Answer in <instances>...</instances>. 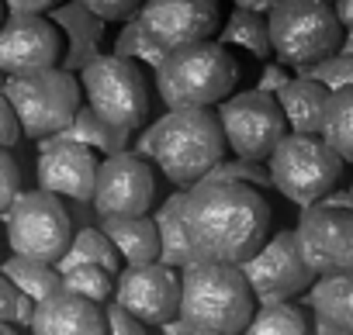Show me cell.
<instances>
[{"label":"cell","mask_w":353,"mask_h":335,"mask_svg":"<svg viewBox=\"0 0 353 335\" xmlns=\"http://www.w3.org/2000/svg\"><path fill=\"white\" fill-rule=\"evenodd\" d=\"M184 235L201 263H243L270 235V204L260 187L239 180H198L188 187Z\"/></svg>","instance_id":"obj_1"},{"label":"cell","mask_w":353,"mask_h":335,"mask_svg":"<svg viewBox=\"0 0 353 335\" xmlns=\"http://www.w3.org/2000/svg\"><path fill=\"white\" fill-rule=\"evenodd\" d=\"M156 166L173 187H191L208 177L212 166L229 152L215 107H166L132 149Z\"/></svg>","instance_id":"obj_2"},{"label":"cell","mask_w":353,"mask_h":335,"mask_svg":"<svg viewBox=\"0 0 353 335\" xmlns=\"http://www.w3.org/2000/svg\"><path fill=\"white\" fill-rule=\"evenodd\" d=\"M256 297L239 263H188L181 270V307L194 335H239L253 318Z\"/></svg>","instance_id":"obj_3"},{"label":"cell","mask_w":353,"mask_h":335,"mask_svg":"<svg viewBox=\"0 0 353 335\" xmlns=\"http://www.w3.org/2000/svg\"><path fill=\"white\" fill-rule=\"evenodd\" d=\"M156 94L166 107H215L243 80V59L215 39L170 49L156 66Z\"/></svg>","instance_id":"obj_4"},{"label":"cell","mask_w":353,"mask_h":335,"mask_svg":"<svg viewBox=\"0 0 353 335\" xmlns=\"http://www.w3.org/2000/svg\"><path fill=\"white\" fill-rule=\"evenodd\" d=\"M77 73H80L77 80H80L83 104L97 118H104L108 125L125 128V131H139L149 121L152 87L139 63L114 56V52H97Z\"/></svg>","instance_id":"obj_5"},{"label":"cell","mask_w":353,"mask_h":335,"mask_svg":"<svg viewBox=\"0 0 353 335\" xmlns=\"http://www.w3.org/2000/svg\"><path fill=\"white\" fill-rule=\"evenodd\" d=\"M263 162L270 173V187H277L298 208H308L329 191H336L346 170L343 155L322 135L305 131H284Z\"/></svg>","instance_id":"obj_6"},{"label":"cell","mask_w":353,"mask_h":335,"mask_svg":"<svg viewBox=\"0 0 353 335\" xmlns=\"http://www.w3.org/2000/svg\"><path fill=\"white\" fill-rule=\"evenodd\" d=\"M0 90H4V97L18 118L21 138H32V142L59 135L73 121L77 107L83 104L77 73H70L63 66L21 73V76H4V87Z\"/></svg>","instance_id":"obj_7"},{"label":"cell","mask_w":353,"mask_h":335,"mask_svg":"<svg viewBox=\"0 0 353 335\" xmlns=\"http://www.w3.org/2000/svg\"><path fill=\"white\" fill-rule=\"evenodd\" d=\"M267 32L270 56L291 69L325 59L343 42V25L329 0H277L267 11Z\"/></svg>","instance_id":"obj_8"},{"label":"cell","mask_w":353,"mask_h":335,"mask_svg":"<svg viewBox=\"0 0 353 335\" xmlns=\"http://www.w3.org/2000/svg\"><path fill=\"white\" fill-rule=\"evenodd\" d=\"M8 215V246L18 256L28 259H42V263H56L73 235V218L70 208L63 204V197L49 194V191H21Z\"/></svg>","instance_id":"obj_9"},{"label":"cell","mask_w":353,"mask_h":335,"mask_svg":"<svg viewBox=\"0 0 353 335\" xmlns=\"http://www.w3.org/2000/svg\"><path fill=\"white\" fill-rule=\"evenodd\" d=\"M219 125H222V138L225 149L239 159H253L263 162L270 155V149L281 142V135L288 131L281 104L274 94L267 90H232L225 100L215 104Z\"/></svg>","instance_id":"obj_10"},{"label":"cell","mask_w":353,"mask_h":335,"mask_svg":"<svg viewBox=\"0 0 353 335\" xmlns=\"http://www.w3.org/2000/svg\"><path fill=\"white\" fill-rule=\"evenodd\" d=\"M156 184L159 173L149 159L139 152H111L101 155L90 208L97 218H118V215H149L156 204Z\"/></svg>","instance_id":"obj_11"},{"label":"cell","mask_w":353,"mask_h":335,"mask_svg":"<svg viewBox=\"0 0 353 335\" xmlns=\"http://www.w3.org/2000/svg\"><path fill=\"white\" fill-rule=\"evenodd\" d=\"M294 242L315 277L353 270V208L315 201L301 211Z\"/></svg>","instance_id":"obj_12"},{"label":"cell","mask_w":353,"mask_h":335,"mask_svg":"<svg viewBox=\"0 0 353 335\" xmlns=\"http://www.w3.org/2000/svg\"><path fill=\"white\" fill-rule=\"evenodd\" d=\"M256 304H267V301H294L301 297L315 273L308 270V263L301 259L298 252V242H294V232H274L260 242V249L253 256H246L239 263Z\"/></svg>","instance_id":"obj_13"},{"label":"cell","mask_w":353,"mask_h":335,"mask_svg":"<svg viewBox=\"0 0 353 335\" xmlns=\"http://www.w3.org/2000/svg\"><path fill=\"white\" fill-rule=\"evenodd\" d=\"M111 301L128 307L149 332H156L163 321L176 318V307H181V270H173L159 259L121 266L114 273Z\"/></svg>","instance_id":"obj_14"},{"label":"cell","mask_w":353,"mask_h":335,"mask_svg":"<svg viewBox=\"0 0 353 335\" xmlns=\"http://www.w3.org/2000/svg\"><path fill=\"white\" fill-rule=\"evenodd\" d=\"M63 59V32L49 14L8 11L0 21V73L21 76L35 69L59 66Z\"/></svg>","instance_id":"obj_15"},{"label":"cell","mask_w":353,"mask_h":335,"mask_svg":"<svg viewBox=\"0 0 353 335\" xmlns=\"http://www.w3.org/2000/svg\"><path fill=\"white\" fill-rule=\"evenodd\" d=\"M135 18L145 35L170 52L215 39L222 28V4L219 0H142Z\"/></svg>","instance_id":"obj_16"},{"label":"cell","mask_w":353,"mask_h":335,"mask_svg":"<svg viewBox=\"0 0 353 335\" xmlns=\"http://www.w3.org/2000/svg\"><path fill=\"white\" fill-rule=\"evenodd\" d=\"M97 166H101V152H94L83 142L52 135V138H42V145H39L35 177H39L42 191H49L70 204H90Z\"/></svg>","instance_id":"obj_17"},{"label":"cell","mask_w":353,"mask_h":335,"mask_svg":"<svg viewBox=\"0 0 353 335\" xmlns=\"http://www.w3.org/2000/svg\"><path fill=\"white\" fill-rule=\"evenodd\" d=\"M28 332L39 335H104V307L73 294V290H52L32 307Z\"/></svg>","instance_id":"obj_18"},{"label":"cell","mask_w":353,"mask_h":335,"mask_svg":"<svg viewBox=\"0 0 353 335\" xmlns=\"http://www.w3.org/2000/svg\"><path fill=\"white\" fill-rule=\"evenodd\" d=\"M46 14L63 32V59H59L63 69L77 73L87 59L104 52V21L97 14H90L80 0H59Z\"/></svg>","instance_id":"obj_19"},{"label":"cell","mask_w":353,"mask_h":335,"mask_svg":"<svg viewBox=\"0 0 353 335\" xmlns=\"http://www.w3.org/2000/svg\"><path fill=\"white\" fill-rule=\"evenodd\" d=\"M315 311V328L332 335H353V270L315 277L305 290Z\"/></svg>","instance_id":"obj_20"},{"label":"cell","mask_w":353,"mask_h":335,"mask_svg":"<svg viewBox=\"0 0 353 335\" xmlns=\"http://www.w3.org/2000/svg\"><path fill=\"white\" fill-rule=\"evenodd\" d=\"M284 125L288 131H305V135H319L322 128V114H325V100H329V87H322L312 76H291L274 90Z\"/></svg>","instance_id":"obj_21"},{"label":"cell","mask_w":353,"mask_h":335,"mask_svg":"<svg viewBox=\"0 0 353 335\" xmlns=\"http://www.w3.org/2000/svg\"><path fill=\"white\" fill-rule=\"evenodd\" d=\"M101 232L111 239L114 252L125 266L152 263L159 259V235L152 225V215H118V218H97Z\"/></svg>","instance_id":"obj_22"},{"label":"cell","mask_w":353,"mask_h":335,"mask_svg":"<svg viewBox=\"0 0 353 335\" xmlns=\"http://www.w3.org/2000/svg\"><path fill=\"white\" fill-rule=\"evenodd\" d=\"M184 197H188V187H176L163 204H152V211H149L156 235H159V263H166L173 270H184L188 263H194L188 235H184V218H181Z\"/></svg>","instance_id":"obj_23"},{"label":"cell","mask_w":353,"mask_h":335,"mask_svg":"<svg viewBox=\"0 0 353 335\" xmlns=\"http://www.w3.org/2000/svg\"><path fill=\"white\" fill-rule=\"evenodd\" d=\"M83 263H97V266H104V270H111V273H118V270L125 266L121 256L114 252L111 239L101 232V225H80V228H73V235H70L63 256H59L52 266L63 273V270H73V266H83Z\"/></svg>","instance_id":"obj_24"},{"label":"cell","mask_w":353,"mask_h":335,"mask_svg":"<svg viewBox=\"0 0 353 335\" xmlns=\"http://www.w3.org/2000/svg\"><path fill=\"white\" fill-rule=\"evenodd\" d=\"M219 42L225 49H232L236 56H250V59H270V32H267V14L256 11H243L236 8L229 14V21L219 28Z\"/></svg>","instance_id":"obj_25"},{"label":"cell","mask_w":353,"mask_h":335,"mask_svg":"<svg viewBox=\"0 0 353 335\" xmlns=\"http://www.w3.org/2000/svg\"><path fill=\"white\" fill-rule=\"evenodd\" d=\"M59 138H73V142L90 145V149L101 152V155H111V152H125V149L132 145L135 131L114 128V125H108L104 118H97L87 104H80L77 114H73V121L59 131Z\"/></svg>","instance_id":"obj_26"},{"label":"cell","mask_w":353,"mask_h":335,"mask_svg":"<svg viewBox=\"0 0 353 335\" xmlns=\"http://www.w3.org/2000/svg\"><path fill=\"white\" fill-rule=\"evenodd\" d=\"M319 135L343 155V162H353V87L329 90Z\"/></svg>","instance_id":"obj_27"},{"label":"cell","mask_w":353,"mask_h":335,"mask_svg":"<svg viewBox=\"0 0 353 335\" xmlns=\"http://www.w3.org/2000/svg\"><path fill=\"white\" fill-rule=\"evenodd\" d=\"M246 332H253V335H305V332H312V318L294 301H267V304L253 307Z\"/></svg>","instance_id":"obj_28"},{"label":"cell","mask_w":353,"mask_h":335,"mask_svg":"<svg viewBox=\"0 0 353 335\" xmlns=\"http://www.w3.org/2000/svg\"><path fill=\"white\" fill-rule=\"evenodd\" d=\"M0 270L8 273V280L32 301H42L46 294L59 290V270L52 263H42V259H28V256H11L0 263Z\"/></svg>","instance_id":"obj_29"},{"label":"cell","mask_w":353,"mask_h":335,"mask_svg":"<svg viewBox=\"0 0 353 335\" xmlns=\"http://www.w3.org/2000/svg\"><path fill=\"white\" fill-rule=\"evenodd\" d=\"M59 287L63 290H73L94 304H108L111 294H114V273L97 266V263H83V266H73V270H63L59 273Z\"/></svg>","instance_id":"obj_30"},{"label":"cell","mask_w":353,"mask_h":335,"mask_svg":"<svg viewBox=\"0 0 353 335\" xmlns=\"http://www.w3.org/2000/svg\"><path fill=\"white\" fill-rule=\"evenodd\" d=\"M111 52H114V56H125V59H132V63H139L142 69H152V73H156V66H159L163 56H166V49L156 45V42L145 35V28L139 25V18H128V21L121 25V32H118Z\"/></svg>","instance_id":"obj_31"},{"label":"cell","mask_w":353,"mask_h":335,"mask_svg":"<svg viewBox=\"0 0 353 335\" xmlns=\"http://www.w3.org/2000/svg\"><path fill=\"white\" fill-rule=\"evenodd\" d=\"M298 76H312V80H319L322 87H329V90L353 87V52L336 49V52H329L325 59H319V63H312V66H301Z\"/></svg>","instance_id":"obj_32"},{"label":"cell","mask_w":353,"mask_h":335,"mask_svg":"<svg viewBox=\"0 0 353 335\" xmlns=\"http://www.w3.org/2000/svg\"><path fill=\"white\" fill-rule=\"evenodd\" d=\"M205 180H239V184H253V187H260V191L270 187L267 166H263V162H253V159H239V155H232V159L222 155L212 170H208Z\"/></svg>","instance_id":"obj_33"},{"label":"cell","mask_w":353,"mask_h":335,"mask_svg":"<svg viewBox=\"0 0 353 335\" xmlns=\"http://www.w3.org/2000/svg\"><path fill=\"white\" fill-rule=\"evenodd\" d=\"M21 162L18 155L8 149V145H0V215H4L11 208V201L21 194Z\"/></svg>","instance_id":"obj_34"},{"label":"cell","mask_w":353,"mask_h":335,"mask_svg":"<svg viewBox=\"0 0 353 335\" xmlns=\"http://www.w3.org/2000/svg\"><path fill=\"white\" fill-rule=\"evenodd\" d=\"M80 4H83L90 14H97L104 25H111V21H128V18H135L139 8H142V0H80Z\"/></svg>","instance_id":"obj_35"},{"label":"cell","mask_w":353,"mask_h":335,"mask_svg":"<svg viewBox=\"0 0 353 335\" xmlns=\"http://www.w3.org/2000/svg\"><path fill=\"white\" fill-rule=\"evenodd\" d=\"M104 307V325H108V332L111 335H142V332H149L128 307H121L118 301H108V304H101Z\"/></svg>","instance_id":"obj_36"},{"label":"cell","mask_w":353,"mask_h":335,"mask_svg":"<svg viewBox=\"0 0 353 335\" xmlns=\"http://www.w3.org/2000/svg\"><path fill=\"white\" fill-rule=\"evenodd\" d=\"M18 301H21V290L8 280L4 270H0V321L18 325ZM18 328H21V325H18Z\"/></svg>","instance_id":"obj_37"},{"label":"cell","mask_w":353,"mask_h":335,"mask_svg":"<svg viewBox=\"0 0 353 335\" xmlns=\"http://www.w3.org/2000/svg\"><path fill=\"white\" fill-rule=\"evenodd\" d=\"M18 142H21V128H18V118H14V111H11V104H8L4 90H0V145L14 149Z\"/></svg>","instance_id":"obj_38"},{"label":"cell","mask_w":353,"mask_h":335,"mask_svg":"<svg viewBox=\"0 0 353 335\" xmlns=\"http://www.w3.org/2000/svg\"><path fill=\"white\" fill-rule=\"evenodd\" d=\"M284 80H291L288 76V69H284V63H274V66H263V73H260V83H256V90H267V94H274Z\"/></svg>","instance_id":"obj_39"},{"label":"cell","mask_w":353,"mask_h":335,"mask_svg":"<svg viewBox=\"0 0 353 335\" xmlns=\"http://www.w3.org/2000/svg\"><path fill=\"white\" fill-rule=\"evenodd\" d=\"M56 4H59V0H4L8 11H32V14H46Z\"/></svg>","instance_id":"obj_40"},{"label":"cell","mask_w":353,"mask_h":335,"mask_svg":"<svg viewBox=\"0 0 353 335\" xmlns=\"http://www.w3.org/2000/svg\"><path fill=\"white\" fill-rule=\"evenodd\" d=\"M332 11H336L343 32H353V0H332Z\"/></svg>","instance_id":"obj_41"},{"label":"cell","mask_w":353,"mask_h":335,"mask_svg":"<svg viewBox=\"0 0 353 335\" xmlns=\"http://www.w3.org/2000/svg\"><path fill=\"white\" fill-rule=\"evenodd\" d=\"M236 8H243V11H256V14H267L277 0H232Z\"/></svg>","instance_id":"obj_42"},{"label":"cell","mask_w":353,"mask_h":335,"mask_svg":"<svg viewBox=\"0 0 353 335\" xmlns=\"http://www.w3.org/2000/svg\"><path fill=\"white\" fill-rule=\"evenodd\" d=\"M343 52H353V32H343V42H339Z\"/></svg>","instance_id":"obj_43"},{"label":"cell","mask_w":353,"mask_h":335,"mask_svg":"<svg viewBox=\"0 0 353 335\" xmlns=\"http://www.w3.org/2000/svg\"><path fill=\"white\" fill-rule=\"evenodd\" d=\"M4 14H8V8H4V0H0V21H4Z\"/></svg>","instance_id":"obj_44"},{"label":"cell","mask_w":353,"mask_h":335,"mask_svg":"<svg viewBox=\"0 0 353 335\" xmlns=\"http://www.w3.org/2000/svg\"><path fill=\"white\" fill-rule=\"evenodd\" d=\"M350 204H353V184H350Z\"/></svg>","instance_id":"obj_45"},{"label":"cell","mask_w":353,"mask_h":335,"mask_svg":"<svg viewBox=\"0 0 353 335\" xmlns=\"http://www.w3.org/2000/svg\"><path fill=\"white\" fill-rule=\"evenodd\" d=\"M0 87H4V73H0Z\"/></svg>","instance_id":"obj_46"},{"label":"cell","mask_w":353,"mask_h":335,"mask_svg":"<svg viewBox=\"0 0 353 335\" xmlns=\"http://www.w3.org/2000/svg\"><path fill=\"white\" fill-rule=\"evenodd\" d=\"M329 4H332V0H329Z\"/></svg>","instance_id":"obj_47"}]
</instances>
